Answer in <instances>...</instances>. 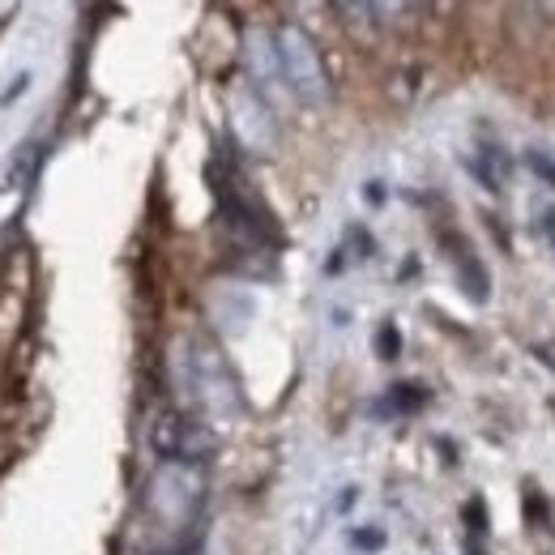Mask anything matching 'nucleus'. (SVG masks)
Returning a JSON list of instances; mask_svg holds the SVG:
<instances>
[{
  "label": "nucleus",
  "instance_id": "obj_1",
  "mask_svg": "<svg viewBox=\"0 0 555 555\" xmlns=\"http://www.w3.org/2000/svg\"><path fill=\"white\" fill-rule=\"evenodd\" d=\"M202 500H206V475L193 462H158V470L145 483V508L167 530L193 526Z\"/></svg>",
  "mask_w": 555,
  "mask_h": 555
},
{
  "label": "nucleus",
  "instance_id": "obj_2",
  "mask_svg": "<svg viewBox=\"0 0 555 555\" xmlns=\"http://www.w3.org/2000/svg\"><path fill=\"white\" fill-rule=\"evenodd\" d=\"M274 39H278V56H282L286 90H291L299 103L321 107V103L330 99V77H325L321 52L312 48V39H308L299 26H282Z\"/></svg>",
  "mask_w": 555,
  "mask_h": 555
},
{
  "label": "nucleus",
  "instance_id": "obj_3",
  "mask_svg": "<svg viewBox=\"0 0 555 555\" xmlns=\"http://www.w3.org/2000/svg\"><path fill=\"white\" fill-rule=\"evenodd\" d=\"M150 449L158 453V462H193L202 466L214 449V436L202 418L184 415V411H163L150 423Z\"/></svg>",
  "mask_w": 555,
  "mask_h": 555
},
{
  "label": "nucleus",
  "instance_id": "obj_4",
  "mask_svg": "<svg viewBox=\"0 0 555 555\" xmlns=\"http://www.w3.org/2000/svg\"><path fill=\"white\" fill-rule=\"evenodd\" d=\"M244 61H248L253 81H257L266 94H274V90H282V86H286L274 35H266V30H248V39H244Z\"/></svg>",
  "mask_w": 555,
  "mask_h": 555
},
{
  "label": "nucleus",
  "instance_id": "obj_5",
  "mask_svg": "<svg viewBox=\"0 0 555 555\" xmlns=\"http://www.w3.org/2000/svg\"><path fill=\"white\" fill-rule=\"evenodd\" d=\"M235 112H240V129H244V138L253 141L257 150L270 145V120H266L261 103H253V99H235Z\"/></svg>",
  "mask_w": 555,
  "mask_h": 555
},
{
  "label": "nucleus",
  "instance_id": "obj_6",
  "mask_svg": "<svg viewBox=\"0 0 555 555\" xmlns=\"http://www.w3.org/2000/svg\"><path fill=\"white\" fill-rule=\"evenodd\" d=\"M334 9L343 13V22H347L350 30H367V26L376 22L372 0H334Z\"/></svg>",
  "mask_w": 555,
  "mask_h": 555
},
{
  "label": "nucleus",
  "instance_id": "obj_7",
  "mask_svg": "<svg viewBox=\"0 0 555 555\" xmlns=\"http://www.w3.org/2000/svg\"><path fill=\"white\" fill-rule=\"evenodd\" d=\"M406 4H411V0H372L376 17H389V22H393V17H402V13H406Z\"/></svg>",
  "mask_w": 555,
  "mask_h": 555
},
{
  "label": "nucleus",
  "instance_id": "obj_8",
  "mask_svg": "<svg viewBox=\"0 0 555 555\" xmlns=\"http://www.w3.org/2000/svg\"><path fill=\"white\" fill-rule=\"evenodd\" d=\"M530 167H534L543 180H552V184H555V163L547 158V154H530Z\"/></svg>",
  "mask_w": 555,
  "mask_h": 555
},
{
  "label": "nucleus",
  "instance_id": "obj_9",
  "mask_svg": "<svg viewBox=\"0 0 555 555\" xmlns=\"http://www.w3.org/2000/svg\"><path fill=\"white\" fill-rule=\"evenodd\" d=\"M158 555H193V547H171V552H158Z\"/></svg>",
  "mask_w": 555,
  "mask_h": 555
},
{
  "label": "nucleus",
  "instance_id": "obj_10",
  "mask_svg": "<svg viewBox=\"0 0 555 555\" xmlns=\"http://www.w3.org/2000/svg\"><path fill=\"white\" fill-rule=\"evenodd\" d=\"M539 4H543V9H547V13L555 17V0H539Z\"/></svg>",
  "mask_w": 555,
  "mask_h": 555
}]
</instances>
